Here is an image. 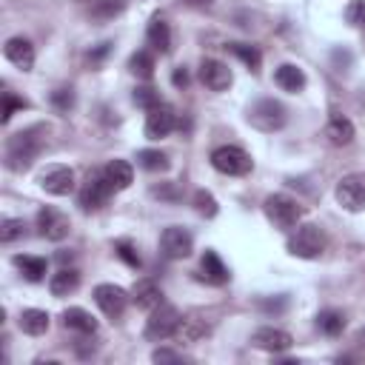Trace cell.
Here are the masks:
<instances>
[{
	"label": "cell",
	"instance_id": "obj_1",
	"mask_svg": "<svg viewBox=\"0 0 365 365\" xmlns=\"http://www.w3.org/2000/svg\"><path fill=\"white\" fill-rule=\"evenodd\" d=\"M46 137H48V128L43 123H34L29 128L14 131L9 137V143H6V168L17 171V174L31 168V163L37 160V154L46 145Z\"/></svg>",
	"mask_w": 365,
	"mask_h": 365
},
{
	"label": "cell",
	"instance_id": "obj_2",
	"mask_svg": "<svg viewBox=\"0 0 365 365\" xmlns=\"http://www.w3.org/2000/svg\"><path fill=\"white\" fill-rule=\"evenodd\" d=\"M325 251V231L314 222H299L297 228H291L288 237V254L299 257V259H317Z\"/></svg>",
	"mask_w": 365,
	"mask_h": 365
},
{
	"label": "cell",
	"instance_id": "obj_3",
	"mask_svg": "<svg viewBox=\"0 0 365 365\" xmlns=\"http://www.w3.org/2000/svg\"><path fill=\"white\" fill-rule=\"evenodd\" d=\"M262 211H265L268 222H274L282 231L297 228L302 222V214H305V208L294 197H288V194H271V197H265Z\"/></svg>",
	"mask_w": 365,
	"mask_h": 365
},
{
	"label": "cell",
	"instance_id": "obj_4",
	"mask_svg": "<svg viewBox=\"0 0 365 365\" xmlns=\"http://www.w3.org/2000/svg\"><path fill=\"white\" fill-rule=\"evenodd\" d=\"M245 117H248V123H251L257 131H265V134L279 131V128L288 123L285 106H282L279 100H274V97H262V100L251 103V108H248Z\"/></svg>",
	"mask_w": 365,
	"mask_h": 365
},
{
	"label": "cell",
	"instance_id": "obj_5",
	"mask_svg": "<svg viewBox=\"0 0 365 365\" xmlns=\"http://www.w3.org/2000/svg\"><path fill=\"white\" fill-rule=\"evenodd\" d=\"M211 165L225 177H245L254 168V160L240 145H217L211 151Z\"/></svg>",
	"mask_w": 365,
	"mask_h": 365
},
{
	"label": "cell",
	"instance_id": "obj_6",
	"mask_svg": "<svg viewBox=\"0 0 365 365\" xmlns=\"http://www.w3.org/2000/svg\"><path fill=\"white\" fill-rule=\"evenodd\" d=\"M114 194V185L106 177V168H94L86 174L83 188H80V205L83 211H97L100 205L108 202V197Z\"/></svg>",
	"mask_w": 365,
	"mask_h": 365
},
{
	"label": "cell",
	"instance_id": "obj_7",
	"mask_svg": "<svg viewBox=\"0 0 365 365\" xmlns=\"http://www.w3.org/2000/svg\"><path fill=\"white\" fill-rule=\"evenodd\" d=\"M180 311L174 308V305H165V302H160L151 314H148V319H145V339L148 342H163V339H168V336H174L177 334V325H180Z\"/></svg>",
	"mask_w": 365,
	"mask_h": 365
},
{
	"label": "cell",
	"instance_id": "obj_8",
	"mask_svg": "<svg viewBox=\"0 0 365 365\" xmlns=\"http://www.w3.org/2000/svg\"><path fill=\"white\" fill-rule=\"evenodd\" d=\"M334 197H336V202H339L345 211H351V214L365 211V171L345 174V177L336 182Z\"/></svg>",
	"mask_w": 365,
	"mask_h": 365
},
{
	"label": "cell",
	"instance_id": "obj_9",
	"mask_svg": "<svg viewBox=\"0 0 365 365\" xmlns=\"http://www.w3.org/2000/svg\"><path fill=\"white\" fill-rule=\"evenodd\" d=\"M160 251H163V257H168V259H185V257H191V251H194V237H191V231L182 228V225H168V228L160 234Z\"/></svg>",
	"mask_w": 365,
	"mask_h": 365
},
{
	"label": "cell",
	"instance_id": "obj_10",
	"mask_svg": "<svg viewBox=\"0 0 365 365\" xmlns=\"http://www.w3.org/2000/svg\"><path fill=\"white\" fill-rule=\"evenodd\" d=\"M128 299H131L128 291L120 288V285H114V282H100V285L94 288V302H97V308H100L106 317H111V319H117V317L125 314Z\"/></svg>",
	"mask_w": 365,
	"mask_h": 365
},
{
	"label": "cell",
	"instance_id": "obj_11",
	"mask_svg": "<svg viewBox=\"0 0 365 365\" xmlns=\"http://www.w3.org/2000/svg\"><path fill=\"white\" fill-rule=\"evenodd\" d=\"M37 182H40L43 191H48V194H54V197H66V194L74 191V171H71L68 165L54 163V165H46V168L40 171Z\"/></svg>",
	"mask_w": 365,
	"mask_h": 365
},
{
	"label": "cell",
	"instance_id": "obj_12",
	"mask_svg": "<svg viewBox=\"0 0 365 365\" xmlns=\"http://www.w3.org/2000/svg\"><path fill=\"white\" fill-rule=\"evenodd\" d=\"M37 231H40V237H43V240L60 242V240H66V237H68V231H71V220H68L63 211H57V208L46 205V208H40V211H37Z\"/></svg>",
	"mask_w": 365,
	"mask_h": 365
},
{
	"label": "cell",
	"instance_id": "obj_13",
	"mask_svg": "<svg viewBox=\"0 0 365 365\" xmlns=\"http://www.w3.org/2000/svg\"><path fill=\"white\" fill-rule=\"evenodd\" d=\"M174 125H177V114H174V108L168 106V103H157V106H151L148 108V114H145V137L148 140H163V137H168L171 131H174Z\"/></svg>",
	"mask_w": 365,
	"mask_h": 365
},
{
	"label": "cell",
	"instance_id": "obj_14",
	"mask_svg": "<svg viewBox=\"0 0 365 365\" xmlns=\"http://www.w3.org/2000/svg\"><path fill=\"white\" fill-rule=\"evenodd\" d=\"M197 74H200V83H202L208 91H228L231 83H234L231 68H228L222 60H214V57H202Z\"/></svg>",
	"mask_w": 365,
	"mask_h": 365
},
{
	"label": "cell",
	"instance_id": "obj_15",
	"mask_svg": "<svg viewBox=\"0 0 365 365\" xmlns=\"http://www.w3.org/2000/svg\"><path fill=\"white\" fill-rule=\"evenodd\" d=\"M251 345L259 348V351H271V354H282L294 345V336L282 328H274V325H262L251 334Z\"/></svg>",
	"mask_w": 365,
	"mask_h": 365
},
{
	"label": "cell",
	"instance_id": "obj_16",
	"mask_svg": "<svg viewBox=\"0 0 365 365\" xmlns=\"http://www.w3.org/2000/svg\"><path fill=\"white\" fill-rule=\"evenodd\" d=\"M3 54H6L9 63H14L23 71H29L34 66V46L26 37H9L6 46H3Z\"/></svg>",
	"mask_w": 365,
	"mask_h": 365
},
{
	"label": "cell",
	"instance_id": "obj_17",
	"mask_svg": "<svg viewBox=\"0 0 365 365\" xmlns=\"http://www.w3.org/2000/svg\"><path fill=\"white\" fill-rule=\"evenodd\" d=\"M131 302L143 311H154L163 302V288L154 279H137L131 288Z\"/></svg>",
	"mask_w": 365,
	"mask_h": 365
},
{
	"label": "cell",
	"instance_id": "obj_18",
	"mask_svg": "<svg viewBox=\"0 0 365 365\" xmlns=\"http://www.w3.org/2000/svg\"><path fill=\"white\" fill-rule=\"evenodd\" d=\"M208 334H211L208 319H202V317H182L180 325H177L174 339L177 342H185V345H194V342H202Z\"/></svg>",
	"mask_w": 365,
	"mask_h": 365
},
{
	"label": "cell",
	"instance_id": "obj_19",
	"mask_svg": "<svg viewBox=\"0 0 365 365\" xmlns=\"http://www.w3.org/2000/svg\"><path fill=\"white\" fill-rule=\"evenodd\" d=\"M200 271H202V279L205 282H211V285H225L228 282V265L220 259V254L217 251H205L202 254V259H200Z\"/></svg>",
	"mask_w": 365,
	"mask_h": 365
},
{
	"label": "cell",
	"instance_id": "obj_20",
	"mask_svg": "<svg viewBox=\"0 0 365 365\" xmlns=\"http://www.w3.org/2000/svg\"><path fill=\"white\" fill-rule=\"evenodd\" d=\"M63 325H66L68 331L83 334V336L97 334V319H94L86 308H77V305H71V308H66V311H63Z\"/></svg>",
	"mask_w": 365,
	"mask_h": 365
},
{
	"label": "cell",
	"instance_id": "obj_21",
	"mask_svg": "<svg viewBox=\"0 0 365 365\" xmlns=\"http://www.w3.org/2000/svg\"><path fill=\"white\" fill-rule=\"evenodd\" d=\"M145 37H148V46H151L154 51H160V54H168V51H171V26L165 23V17L154 14L151 23H148Z\"/></svg>",
	"mask_w": 365,
	"mask_h": 365
},
{
	"label": "cell",
	"instance_id": "obj_22",
	"mask_svg": "<svg viewBox=\"0 0 365 365\" xmlns=\"http://www.w3.org/2000/svg\"><path fill=\"white\" fill-rule=\"evenodd\" d=\"M274 83L282 88V91H291V94H297V91H302L305 88V71L299 68V66H294V63H282L277 71H274Z\"/></svg>",
	"mask_w": 365,
	"mask_h": 365
},
{
	"label": "cell",
	"instance_id": "obj_23",
	"mask_svg": "<svg viewBox=\"0 0 365 365\" xmlns=\"http://www.w3.org/2000/svg\"><path fill=\"white\" fill-rule=\"evenodd\" d=\"M325 137L334 143V145H348L354 137H356V131H354V123L345 117V114H331L328 117V125H325Z\"/></svg>",
	"mask_w": 365,
	"mask_h": 365
},
{
	"label": "cell",
	"instance_id": "obj_24",
	"mask_svg": "<svg viewBox=\"0 0 365 365\" xmlns=\"http://www.w3.org/2000/svg\"><path fill=\"white\" fill-rule=\"evenodd\" d=\"M77 285H80V271L77 268H66V265L57 274H51V279H48V291L54 297H68V294L77 291Z\"/></svg>",
	"mask_w": 365,
	"mask_h": 365
},
{
	"label": "cell",
	"instance_id": "obj_25",
	"mask_svg": "<svg viewBox=\"0 0 365 365\" xmlns=\"http://www.w3.org/2000/svg\"><path fill=\"white\" fill-rule=\"evenodd\" d=\"M106 177H108V182L114 185V191H125V188L134 182V168H131L128 160H111V163L106 165Z\"/></svg>",
	"mask_w": 365,
	"mask_h": 365
},
{
	"label": "cell",
	"instance_id": "obj_26",
	"mask_svg": "<svg viewBox=\"0 0 365 365\" xmlns=\"http://www.w3.org/2000/svg\"><path fill=\"white\" fill-rule=\"evenodd\" d=\"M20 331L29 336H43L48 331V314L40 308H26L20 314Z\"/></svg>",
	"mask_w": 365,
	"mask_h": 365
},
{
	"label": "cell",
	"instance_id": "obj_27",
	"mask_svg": "<svg viewBox=\"0 0 365 365\" xmlns=\"http://www.w3.org/2000/svg\"><path fill=\"white\" fill-rule=\"evenodd\" d=\"M14 265L23 271V277L29 282H40L46 277V271H48V262L43 257H29V254H17L14 257Z\"/></svg>",
	"mask_w": 365,
	"mask_h": 365
},
{
	"label": "cell",
	"instance_id": "obj_28",
	"mask_svg": "<svg viewBox=\"0 0 365 365\" xmlns=\"http://www.w3.org/2000/svg\"><path fill=\"white\" fill-rule=\"evenodd\" d=\"M317 328L325 336H339L345 331V314L336 311V308H325V311L317 314Z\"/></svg>",
	"mask_w": 365,
	"mask_h": 365
},
{
	"label": "cell",
	"instance_id": "obj_29",
	"mask_svg": "<svg viewBox=\"0 0 365 365\" xmlns=\"http://www.w3.org/2000/svg\"><path fill=\"white\" fill-rule=\"evenodd\" d=\"M225 48H231V54H237L242 63H245V68L248 71H259V66H262V54H259V48L257 46H251V43H228Z\"/></svg>",
	"mask_w": 365,
	"mask_h": 365
},
{
	"label": "cell",
	"instance_id": "obj_30",
	"mask_svg": "<svg viewBox=\"0 0 365 365\" xmlns=\"http://www.w3.org/2000/svg\"><path fill=\"white\" fill-rule=\"evenodd\" d=\"M137 163H140V168H145V171H168V154L165 151H160V148H143V151H137Z\"/></svg>",
	"mask_w": 365,
	"mask_h": 365
},
{
	"label": "cell",
	"instance_id": "obj_31",
	"mask_svg": "<svg viewBox=\"0 0 365 365\" xmlns=\"http://www.w3.org/2000/svg\"><path fill=\"white\" fill-rule=\"evenodd\" d=\"M128 68H131V74H137V77H143V80H151V77H154V54L145 51V48L134 51L131 60H128Z\"/></svg>",
	"mask_w": 365,
	"mask_h": 365
},
{
	"label": "cell",
	"instance_id": "obj_32",
	"mask_svg": "<svg viewBox=\"0 0 365 365\" xmlns=\"http://www.w3.org/2000/svg\"><path fill=\"white\" fill-rule=\"evenodd\" d=\"M123 11H125V0H94L88 9V14L94 20H114Z\"/></svg>",
	"mask_w": 365,
	"mask_h": 365
},
{
	"label": "cell",
	"instance_id": "obj_33",
	"mask_svg": "<svg viewBox=\"0 0 365 365\" xmlns=\"http://www.w3.org/2000/svg\"><path fill=\"white\" fill-rule=\"evenodd\" d=\"M23 237H26V222H23V220L9 217V220L0 222V242H3V245H11V242H17V240H23Z\"/></svg>",
	"mask_w": 365,
	"mask_h": 365
},
{
	"label": "cell",
	"instance_id": "obj_34",
	"mask_svg": "<svg viewBox=\"0 0 365 365\" xmlns=\"http://www.w3.org/2000/svg\"><path fill=\"white\" fill-rule=\"evenodd\" d=\"M51 106L60 111V114H68L74 108V88L71 86H60L51 91Z\"/></svg>",
	"mask_w": 365,
	"mask_h": 365
},
{
	"label": "cell",
	"instance_id": "obj_35",
	"mask_svg": "<svg viewBox=\"0 0 365 365\" xmlns=\"http://www.w3.org/2000/svg\"><path fill=\"white\" fill-rule=\"evenodd\" d=\"M194 208H197L200 217H214V214H217V200H214V194L205 191V188L194 191Z\"/></svg>",
	"mask_w": 365,
	"mask_h": 365
},
{
	"label": "cell",
	"instance_id": "obj_36",
	"mask_svg": "<svg viewBox=\"0 0 365 365\" xmlns=\"http://www.w3.org/2000/svg\"><path fill=\"white\" fill-rule=\"evenodd\" d=\"M131 100H134V106H140V108H151V106H157L160 103V94H157V88L154 86H137L134 88V94H131Z\"/></svg>",
	"mask_w": 365,
	"mask_h": 365
},
{
	"label": "cell",
	"instance_id": "obj_37",
	"mask_svg": "<svg viewBox=\"0 0 365 365\" xmlns=\"http://www.w3.org/2000/svg\"><path fill=\"white\" fill-rule=\"evenodd\" d=\"M114 254H117L128 268H140V254H137V248H134L128 240H117V242H114Z\"/></svg>",
	"mask_w": 365,
	"mask_h": 365
},
{
	"label": "cell",
	"instance_id": "obj_38",
	"mask_svg": "<svg viewBox=\"0 0 365 365\" xmlns=\"http://www.w3.org/2000/svg\"><path fill=\"white\" fill-rule=\"evenodd\" d=\"M345 20L351 26H356L362 31V40H365V0H354L348 9H345Z\"/></svg>",
	"mask_w": 365,
	"mask_h": 365
},
{
	"label": "cell",
	"instance_id": "obj_39",
	"mask_svg": "<svg viewBox=\"0 0 365 365\" xmlns=\"http://www.w3.org/2000/svg\"><path fill=\"white\" fill-rule=\"evenodd\" d=\"M26 106H29L26 100L14 97L11 91H3V114H0V120H3V123H9V120H11V114H14L17 108H26Z\"/></svg>",
	"mask_w": 365,
	"mask_h": 365
},
{
	"label": "cell",
	"instance_id": "obj_40",
	"mask_svg": "<svg viewBox=\"0 0 365 365\" xmlns=\"http://www.w3.org/2000/svg\"><path fill=\"white\" fill-rule=\"evenodd\" d=\"M151 359H154V362H180L182 356H180L177 351H168V348H157V351L151 354Z\"/></svg>",
	"mask_w": 365,
	"mask_h": 365
},
{
	"label": "cell",
	"instance_id": "obj_41",
	"mask_svg": "<svg viewBox=\"0 0 365 365\" xmlns=\"http://www.w3.org/2000/svg\"><path fill=\"white\" fill-rule=\"evenodd\" d=\"M171 83H174L177 88H185V86H188V68H185V66H177V68L171 71Z\"/></svg>",
	"mask_w": 365,
	"mask_h": 365
},
{
	"label": "cell",
	"instance_id": "obj_42",
	"mask_svg": "<svg viewBox=\"0 0 365 365\" xmlns=\"http://www.w3.org/2000/svg\"><path fill=\"white\" fill-rule=\"evenodd\" d=\"M285 305H288V299H285V297H279V299H262V302H259V308L274 311V314H277V311H282Z\"/></svg>",
	"mask_w": 365,
	"mask_h": 365
},
{
	"label": "cell",
	"instance_id": "obj_43",
	"mask_svg": "<svg viewBox=\"0 0 365 365\" xmlns=\"http://www.w3.org/2000/svg\"><path fill=\"white\" fill-rule=\"evenodd\" d=\"M108 51H111V43H100L94 51H88V60H91V63H100V60H103Z\"/></svg>",
	"mask_w": 365,
	"mask_h": 365
},
{
	"label": "cell",
	"instance_id": "obj_44",
	"mask_svg": "<svg viewBox=\"0 0 365 365\" xmlns=\"http://www.w3.org/2000/svg\"><path fill=\"white\" fill-rule=\"evenodd\" d=\"M182 3H188V6H194V9H205V6H214V0H182Z\"/></svg>",
	"mask_w": 365,
	"mask_h": 365
},
{
	"label": "cell",
	"instance_id": "obj_45",
	"mask_svg": "<svg viewBox=\"0 0 365 365\" xmlns=\"http://www.w3.org/2000/svg\"><path fill=\"white\" fill-rule=\"evenodd\" d=\"M57 259H60L63 265H66V262H71V251H68V254H66V251H60V254H57Z\"/></svg>",
	"mask_w": 365,
	"mask_h": 365
},
{
	"label": "cell",
	"instance_id": "obj_46",
	"mask_svg": "<svg viewBox=\"0 0 365 365\" xmlns=\"http://www.w3.org/2000/svg\"><path fill=\"white\" fill-rule=\"evenodd\" d=\"M356 342H365V328H362V331L356 334Z\"/></svg>",
	"mask_w": 365,
	"mask_h": 365
}]
</instances>
